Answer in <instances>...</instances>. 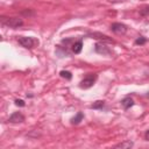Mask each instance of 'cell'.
Wrapping results in <instances>:
<instances>
[{
	"label": "cell",
	"instance_id": "obj_1",
	"mask_svg": "<svg viewBox=\"0 0 149 149\" xmlns=\"http://www.w3.org/2000/svg\"><path fill=\"white\" fill-rule=\"evenodd\" d=\"M17 41L22 47H24L27 49H31L36 43H38V41L34 40L33 37H29V36H21L17 38Z\"/></svg>",
	"mask_w": 149,
	"mask_h": 149
},
{
	"label": "cell",
	"instance_id": "obj_2",
	"mask_svg": "<svg viewBox=\"0 0 149 149\" xmlns=\"http://www.w3.org/2000/svg\"><path fill=\"white\" fill-rule=\"evenodd\" d=\"M3 23L6 26L10 27V28H17V27H20V26L23 24V21L20 17H9V19L3 20Z\"/></svg>",
	"mask_w": 149,
	"mask_h": 149
},
{
	"label": "cell",
	"instance_id": "obj_3",
	"mask_svg": "<svg viewBox=\"0 0 149 149\" xmlns=\"http://www.w3.org/2000/svg\"><path fill=\"white\" fill-rule=\"evenodd\" d=\"M95 78H97V76L95 74H91V76H88V77H86V78H84L81 81H80V88H90L93 84H94V81H95Z\"/></svg>",
	"mask_w": 149,
	"mask_h": 149
},
{
	"label": "cell",
	"instance_id": "obj_4",
	"mask_svg": "<svg viewBox=\"0 0 149 149\" xmlns=\"http://www.w3.org/2000/svg\"><path fill=\"white\" fill-rule=\"evenodd\" d=\"M111 29H112L113 33H115V34H118V35H123V34H126V31H127V27H126L125 24H122V23H119V22L113 23V24L111 26Z\"/></svg>",
	"mask_w": 149,
	"mask_h": 149
},
{
	"label": "cell",
	"instance_id": "obj_5",
	"mask_svg": "<svg viewBox=\"0 0 149 149\" xmlns=\"http://www.w3.org/2000/svg\"><path fill=\"white\" fill-rule=\"evenodd\" d=\"M88 36L91 38H95V40H100V41H104V42H108V43H114V41L108 37L107 35H104L101 33H92V34H88Z\"/></svg>",
	"mask_w": 149,
	"mask_h": 149
},
{
	"label": "cell",
	"instance_id": "obj_6",
	"mask_svg": "<svg viewBox=\"0 0 149 149\" xmlns=\"http://www.w3.org/2000/svg\"><path fill=\"white\" fill-rule=\"evenodd\" d=\"M94 50H95V52H98L100 55H109L111 54V50L104 43H97L94 47Z\"/></svg>",
	"mask_w": 149,
	"mask_h": 149
},
{
	"label": "cell",
	"instance_id": "obj_7",
	"mask_svg": "<svg viewBox=\"0 0 149 149\" xmlns=\"http://www.w3.org/2000/svg\"><path fill=\"white\" fill-rule=\"evenodd\" d=\"M8 121H9L10 123H21V122L24 121V116H23L21 113L15 112V113H13V114L10 115V118H9Z\"/></svg>",
	"mask_w": 149,
	"mask_h": 149
},
{
	"label": "cell",
	"instance_id": "obj_8",
	"mask_svg": "<svg viewBox=\"0 0 149 149\" xmlns=\"http://www.w3.org/2000/svg\"><path fill=\"white\" fill-rule=\"evenodd\" d=\"M121 104H122V106H123L125 109H128L129 107H132V106L134 105V100H133L130 97H126V98L121 101Z\"/></svg>",
	"mask_w": 149,
	"mask_h": 149
},
{
	"label": "cell",
	"instance_id": "obj_9",
	"mask_svg": "<svg viewBox=\"0 0 149 149\" xmlns=\"http://www.w3.org/2000/svg\"><path fill=\"white\" fill-rule=\"evenodd\" d=\"M133 146H134V144H133L132 141H123V142L116 144L115 148H122V149H126V148H132Z\"/></svg>",
	"mask_w": 149,
	"mask_h": 149
},
{
	"label": "cell",
	"instance_id": "obj_10",
	"mask_svg": "<svg viewBox=\"0 0 149 149\" xmlns=\"http://www.w3.org/2000/svg\"><path fill=\"white\" fill-rule=\"evenodd\" d=\"M81 48H83V43H81V41H78L72 45V51L74 54H79L81 51Z\"/></svg>",
	"mask_w": 149,
	"mask_h": 149
},
{
	"label": "cell",
	"instance_id": "obj_11",
	"mask_svg": "<svg viewBox=\"0 0 149 149\" xmlns=\"http://www.w3.org/2000/svg\"><path fill=\"white\" fill-rule=\"evenodd\" d=\"M83 116H84V115H83V113H81V112H78V113H77V115H76L74 118H72V119H71V123H72V125H78V123L81 121Z\"/></svg>",
	"mask_w": 149,
	"mask_h": 149
},
{
	"label": "cell",
	"instance_id": "obj_12",
	"mask_svg": "<svg viewBox=\"0 0 149 149\" xmlns=\"http://www.w3.org/2000/svg\"><path fill=\"white\" fill-rule=\"evenodd\" d=\"M104 105H105V102H104L102 100H97V101H94V102L91 105V108H93V109H98V108H101Z\"/></svg>",
	"mask_w": 149,
	"mask_h": 149
},
{
	"label": "cell",
	"instance_id": "obj_13",
	"mask_svg": "<svg viewBox=\"0 0 149 149\" xmlns=\"http://www.w3.org/2000/svg\"><path fill=\"white\" fill-rule=\"evenodd\" d=\"M59 74H61V77L62 78H65V79H68V80H70L71 78H72V74H71V72H69V71H61L59 72Z\"/></svg>",
	"mask_w": 149,
	"mask_h": 149
},
{
	"label": "cell",
	"instance_id": "obj_14",
	"mask_svg": "<svg viewBox=\"0 0 149 149\" xmlns=\"http://www.w3.org/2000/svg\"><path fill=\"white\" fill-rule=\"evenodd\" d=\"M146 38L144 37H140V38H137L136 41H135V44H144L146 43Z\"/></svg>",
	"mask_w": 149,
	"mask_h": 149
},
{
	"label": "cell",
	"instance_id": "obj_15",
	"mask_svg": "<svg viewBox=\"0 0 149 149\" xmlns=\"http://www.w3.org/2000/svg\"><path fill=\"white\" fill-rule=\"evenodd\" d=\"M15 105H16V106H20V107H23V106H24V101L21 100V99H16V100H15Z\"/></svg>",
	"mask_w": 149,
	"mask_h": 149
},
{
	"label": "cell",
	"instance_id": "obj_16",
	"mask_svg": "<svg viewBox=\"0 0 149 149\" xmlns=\"http://www.w3.org/2000/svg\"><path fill=\"white\" fill-rule=\"evenodd\" d=\"M149 13V7L147 6V7H144L142 10H141V15H146V14H148Z\"/></svg>",
	"mask_w": 149,
	"mask_h": 149
},
{
	"label": "cell",
	"instance_id": "obj_17",
	"mask_svg": "<svg viewBox=\"0 0 149 149\" xmlns=\"http://www.w3.org/2000/svg\"><path fill=\"white\" fill-rule=\"evenodd\" d=\"M111 2H121V1H125V0H109Z\"/></svg>",
	"mask_w": 149,
	"mask_h": 149
},
{
	"label": "cell",
	"instance_id": "obj_18",
	"mask_svg": "<svg viewBox=\"0 0 149 149\" xmlns=\"http://www.w3.org/2000/svg\"><path fill=\"white\" fill-rule=\"evenodd\" d=\"M144 136H146V139H147V140L149 141V130H148V132L146 133V135H144Z\"/></svg>",
	"mask_w": 149,
	"mask_h": 149
},
{
	"label": "cell",
	"instance_id": "obj_19",
	"mask_svg": "<svg viewBox=\"0 0 149 149\" xmlns=\"http://www.w3.org/2000/svg\"><path fill=\"white\" fill-rule=\"evenodd\" d=\"M147 97H148V98H149V92H148V94H147Z\"/></svg>",
	"mask_w": 149,
	"mask_h": 149
}]
</instances>
